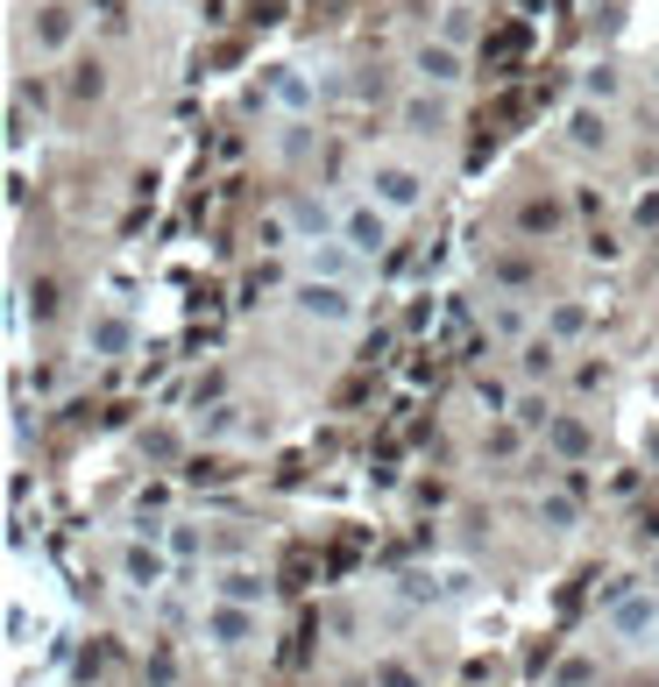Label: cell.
<instances>
[{"instance_id":"obj_1","label":"cell","mask_w":659,"mask_h":687,"mask_svg":"<svg viewBox=\"0 0 659 687\" xmlns=\"http://www.w3.org/2000/svg\"><path fill=\"white\" fill-rule=\"evenodd\" d=\"M603 631L624 638V645H646V638L659 631V595L652 589H617L603 603Z\"/></svg>"},{"instance_id":"obj_2","label":"cell","mask_w":659,"mask_h":687,"mask_svg":"<svg viewBox=\"0 0 659 687\" xmlns=\"http://www.w3.org/2000/svg\"><path fill=\"white\" fill-rule=\"evenodd\" d=\"M298 312H305V319H320V326H340V319H355V283H326V277H305V283H298Z\"/></svg>"},{"instance_id":"obj_3","label":"cell","mask_w":659,"mask_h":687,"mask_svg":"<svg viewBox=\"0 0 659 687\" xmlns=\"http://www.w3.org/2000/svg\"><path fill=\"white\" fill-rule=\"evenodd\" d=\"M340 242H348L355 256H383V248H391V213H383L377 199H369V206H348V220H340Z\"/></svg>"},{"instance_id":"obj_4","label":"cell","mask_w":659,"mask_h":687,"mask_svg":"<svg viewBox=\"0 0 659 687\" xmlns=\"http://www.w3.org/2000/svg\"><path fill=\"white\" fill-rule=\"evenodd\" d=\"M122 581H128V589H142V595H157L163 581H171V552H163L157 539H135L122 552Z\"/></svg>"},{"instance_id":"obj_5","label":"cell","mask_w":659,"mask_h":687,"mask_svg":"<svg viewBox=\"0 0 659 687\" xmlns=\"http://www.w3.org/2000/svg\"><path fill=\"white\" fill-rule=\"evenodd\" d=\"M369 185H377V206L383 213H412L418 206V171H404V163H377V177H369Z\"/></svg>"},{"instance_id":"obj_6","label":"cell","mask_w":659,"mask_h":687,"mask_svg":"<svg viewBox=\"0 0 659 687\" xmlns=\"http://www.w3.org/2000/svg\"><path fill=\"white\" fill-rule=\"evenodd\" d=\"M206 638H213V645H248V638H256V609L213 603V609H206Z\"/></svg>"},{"instance_id":"obj_7","label":"cell","mask_w":659,"mask_h":687,"mask_svg":"<svg viewBox=\"0 0 659 687\" xmlns=\"http://www.w3.org/2000/svg\"><path fill=\"white\" fill-rule=\"evenodd\" d=\"M128 340H135V319H128V312H100V319L85 326V348L107 354V362H114V354H128Z\"/></svg>"},{"instance_id":"obj_8","label":"cell","mask_w":659,"mask_h":687,"mask_svg":"<svg viewBox=\"0 0 659 687\" xmlns=\"http://www.w3.org/2000/svg\"><path fill=\"white\" fill-rule=\"evenodd\" d=\"M355 248L348 242H312V263H305V277H326V283H355Z\"/></svg>"},{"instance_id":"obj_9","label":"cell","mask_w":659,"mask_h":687,"mask_svg":"<svg viewBox=\"0 0 659 687\" xmlns=\"http://www.w3.org/2000/svg\"><path fill=\"white\" fill-rule=\"evenodd\" d=\"M418 79L426 85H461L469 79V71H461V50L454 43H426V50H418Z\"/></svg>"},{"instance_id":"obj_10","label":"cell","mask_w":659,"mask_h":687,"mask_svg":"<svg viewBox=\"0 0 659 687\" xmlns=\"http://www.w3.org/2000/svg\"><path fill=\"white\" fill-rule=\"evenodd\" d=\"M546 446H553V454H560V461H581V454H589V446H596V432L581 426V418L553 411V426H546Z\"/></svg>"},{"instance_id":"obj_11","label":"cell","mask_w":659,"mask_h":687,"mask_svg":"<svg viewBox=\"0 0 659 687\" xmlns=\"http://www.w3.org/2000/svg\"><path fill=\"white\" fill-rule=\"evenodd\" d=\"M269 93H277L284 114H312V79H305V71L277 65V71H269Z\"/></svg>"},{"instance_id":"obj_12","label":"cell","mask_w":659,"mask_h":687,"mask_svg":"<svg viewBox=\"0 0 659 687\" xmlns=\"http://www.w3.org/2000/svg\"><path fill=\"white\" fill-rule=\"evenodd\" d=\"M269 595V581L256 574V567H228V574H220V603H242V609H256Z\"/></svg>"},{"instance_id":"obj_13","label":"cell","mask_w":659,"mask_h":687,"mask_svg":"<svg viewBox=\"0 0 659 687\" xmlns=\"http://www.w3.org/2000/svg\"><path fill=\"white\" fill-rule=\"evenodd\" d=\"M539 525H546V532H575L581 525V503L567 497V489H553V497H539Z\"/></svg>"},{"instance_id":"obj_14","label":"cell","mask_w":659,"mask_h":687,"mask_svg":"<svg viewBox=\"0 0 659 687\" xmlns=\"http://www.w3.org/2000/svg\"><path fill=\"white\" fill-rule=\"evenodd\" d=\"M567 136H575V149H603L610 142V121L596 107H575V114H567Z\"/></svg>"},{"instance_id":"obj_15","label":"cell","mask_w":659,"mask_h":687,"mask_svg":"<svg viewBox=\"0 0 659 687\" xmlns=\"http://www.w3.org/2000/svg\"><path fill=\"white\" fill-rule=\"evenodd\" d=\"M553 362H560V340H553V334L525 340V354H518V369H525V376H553Z\"/></svg>"},{"instance_id":"obj_16","label":"cell","mask_w":659,"mask_h":687,"mask_svg":"<svg viewBox=\"0 0 659 687\" xmlns=\"http://www.w3.org/2000/svg\"><path fill=\"white\" fill-rule=\"evenodd\" d=\"M36 43H43V50H65V43H71V8H43L36 14Z\"/></svg>"},{"instance_id":"obj_17","label":"cell","mask_w":659,"mask_h":687,"mask_svg":"<svg viewBox=\"0 0 659 687\" xmlns=\"http://www.w3.org/2000/svg\"><path fill=\"white\" fill-rule=\"evenodd\" d=\"M518 228H525V234H553V228H560V206H553V199H525V206H518Z\"/></svg>"},{"instance_id":"obj_18","label":"cell","mask_w":659,"mask_h":687,"mask_svg":"<svg viewBox=\"0 0 659 687\" xmlns=\"http://www.w3.org/2000/svg\"><path fill=\"white\" fill-rule=\"evenodd\" d=\"M163 552H171V560H199V552H206V532H199V525H171V532H163Z\"/></svg>"},{"instance_id":"obj_19","label":"cell","mask_w":659,"mask_h":687,"mask_svg":"<svg viewBox=\"0 0 659 687\" xmlns=\"http://www.w3.org/2000/svg\"><path fill=\"white\" fill-rule=\"evenodd\" d=\"M404 121H412L418 136H432V128H447V107H440V100H426V93H418V100H404Z\"/></svg>"},{"instance_id":"obj_20","label":"cell","mask_w":659,"mask_h":687,"mask_svg":"<svg viewBox=\"0 0 659 687\" xmlns=\"http://www.w3.org/2000/svg\"><path fill=\"white\" fill-rule=\"evenodd\" d=\"M581 326H589V305H575V298H567V305H553V319H546V334L553 340H575Z\"/></svg>"},{"instance_id":"obj_21","label":"cell","mask_w":659,"mask_h":687,"mask_svg":"<svg viewBox=\"0 0 659 687\" xmlns=\"http://www.w3.org/2000/svg\"><path fill=\"white\" fill-rule=\"evenodd\" d=\"M377 687H426V680H418V666H404V660H377Z\"/></svg>"},{"instance_id":"obj_22","label":"cell","mask_w":659,"mask_h":687,"mask_svg":"<svg viewBox=\"0 0 659 687\" xmlns=\"http://www.w3.org/2000/svg\"><path fill=\"white\" fill-rule=\"evenodd\" d=\"M291 220H298V228H305V234H312V242H326V206H312V199H298V206H291Z\"/></svg>"},{"instance_id":"obj_23","label":"cell","mask_w":659,"mask_h":687,"mask_svg":"<svg viewBox=\"0 0 659 687\" xmlns=\"http://www.w3.org/2000/svg\"><path fill=\"white\" fill-rule=\"evenodd\" d=\"M469 36H475L469 8H447V22H440V43H454V50H461V43H469Z\"/></svg>"},{"instance_id":"obj_24","label":"cell","mask_w":659,"mask_h":687,"mask_svg":"<svg viewBox=\"0 0 659 687\" xmlns=\"http://www.w3.org/2000/svg\"><path fill=\"white\" fill-rule=\"evenodd\" d=\"M142 454H149V461H177V432H171V426L142 432Z\"/></svg>"},{"instance_id":"obj_25","label":"cell","mask_w":659,"mask_h":687,"mask_svg":"<svg viewBox=\"0 0 659 687\" xmlns=\"http://www.w3.org/2000/svg\"><path fill=\"white\" fill-rule=\"evenodd\" d=\"M107 93V79H100V65H79V79H71V100H100Z\"/></svg>"},{"instance_id":"obj_26","label":"cell","mask_w":659,"mask_h":687,"mask_svg":"<svg viewBox=\"0 0 659 687\" xmlns=\"http://www.w3.org/2000/svg\"><path fill=\"white\" fill-rule=\"evenodd\" d=\"M511 418H518V426H539V432H546V426H553V411H546V405H539V397H518V405H511Z\"/></svg>"},{"instance_id":"obj_27","label":"cell","mask_w":659,"mask_h":687,"mask_svg":"<svg viewBox=\"0 0 659 687\" xmlns=\"http://www.w3.org/2000/svg\"><path fill=\"white\" fill-rule=\"evenodd\" d=\"M589 680H596L589 660H560V674H553V687H589Z\"/></svg>"},{"instance_id":"obj_28","label":"cell","mask_w":659,"mask_h":687,"mask_svg":"<svg viewBox=\"0 0 659 687\" xmlns=\"http://www.w3.org/2000/svg\"><path fill=\"white\" fill-rule=\"evenodd\" d=\"M28 312H36V319H57V283H50V277L28 291Z\"/></svg>"},{"instance_id":"obj_29","label":"cell","mask_w":659,"mask_h":687,"mask_svg":"<svg viewBox=\"0 0 659 687\" xmlns=\"http://www.w3.org/2000/svg\"><path fill=\"white\" fill-rule=\"evenodd\" d=\"M269 283H277V270H269V263H263V270H248V277H242V305H256Z\"/></svg>"},{"instance_id":"obj_30","label":"cell","mask_w":659,"mask_h":687,"mask_svg":"<svg viewBox=\"0 0 659 687\" xmlns=\"http://www.w3.org/2000/svg\"><path fill=\"white\" fill-rule=\"evenodd\" d=\"M234 426H242V418H234V405H213V411H206V432H213V440H220V432H234Z\"/></svg>"},{"instance_id":"obj_31","label":"cell","mask_w":659,"mask_h":687,"mask_svg":"<svg viewBox=\"0 0 659 687\" xmlns=\"http://www.w3.org/2000/svg\"><path fill=\"white\" fill-rule=\"evenodd\" d=\"M617 93V71H589V100H610Z\"/></svg>"},{"instance_id":"obj_32","label":"cell","mask_w":659,"mask_h":687,"mask_svg":"<svg viewBox=\"0 0 659 687\" xmlns=\"http://www.w3.org/2000/svg\"><path fill=\"white\" fill-rule=\"evenodd\" d=\"M284 242H291V228H284V220L269 213V220H263V248H284Z\"/></svg>"},{"instance_id":"obj_33","label":"cell","mask_w":659,"mask_h":687,"mask_svg":"<svg viewBox=\"0 0 659 687\" xmlns=\"http://www.w3.org/2000/svg\"><path fill=\"white\" fill-rule=\"evenodd\" d=\"M638 220H646V228H659V191H652V199H638Z\"/></svg>"},{"instance_id":"obj_34","label":"cell","mask_w":659,"mask_h":687,"mask_svg":"<svg viewBox=\"0 0 659 687\" xmlns=\"http://www.w3.org/2000/svg\"><path fill=\"white\" fill-rule=\"evenodd\" d=\"M652 461H659V432H652Z\"/></svg>"},{"instance_id":"obj_35","label":"cell","mask_w":659,"mask_h":687,"mask_svg":"<svg viewBox=\"0 0 659 687\" xmlns=\"http://www.w3.org/2000/svg\"><path fill=\"white\" fill-rule=\"evenodd\" d=\"M177 687H192V680H177Z\"/></svg>"},{"instance_id":"obj_36","label":"cell","mask_w":659,"mask_h":687,"mask_svg":"<svg viewBox=\"0 0 659 687\" xmlns=\"http://www.w3.org/2000/svg\"><path fill=\"white\" fill-rule=\"evenodd\" d=\"M652 574H659V567H652Z\"/></svg>"}]
</instances>
